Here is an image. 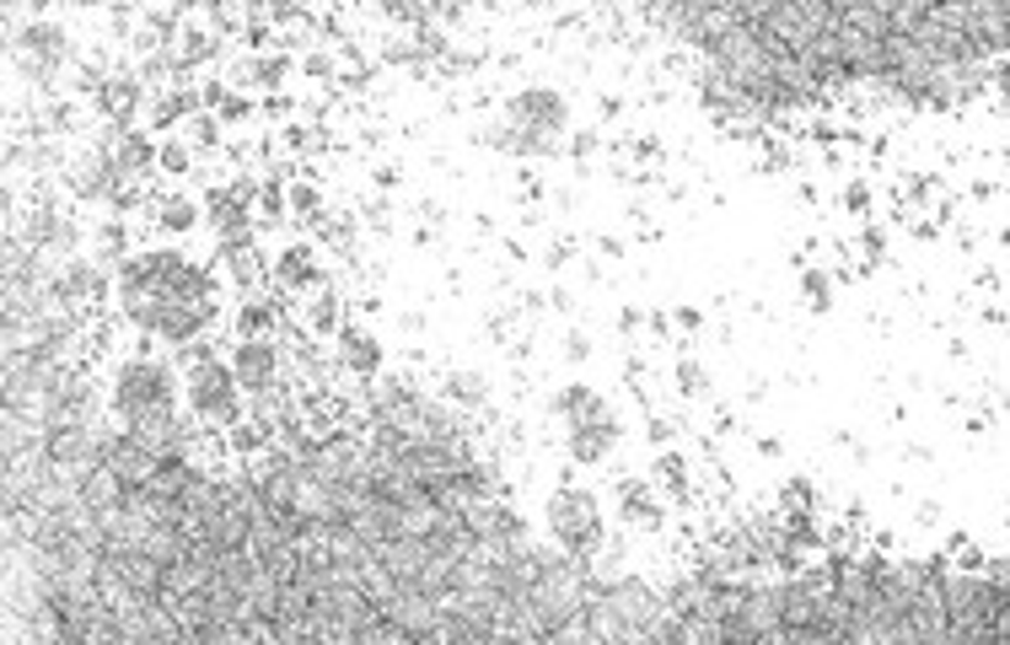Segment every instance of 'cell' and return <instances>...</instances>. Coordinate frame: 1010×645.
I'll list each match as a JSON object with an SVG mask.
<instances>
[{"instance_id":"obj_1","label":"cell","mask_w":1010,"mask_h":645,"mask_svg":"<svg viewBox=\"0 0 1010 645\" xmlns=\"http://www.w3.org/2000/svg\"><path fill=\"white\" fill-rule=\"evenodd\" d=\"M553 533H559L570 549H591V544H597L591 506H586L581 495H559V500H553Z\"/></svg>"},{"instance_id":"obj_2","label":"cell","mask_w":1010,"mask_h":645,"mask_svg":"<svg viewBox=\"0 0 1010 645\" xmlns=\"http://www.w3.org/2000/svg\"><path fill=\"white\" fill-rule=\"evenodd\" d=\"M237 376H242L248 387H270V376H275L270 345H237Z\"/></svg>"},{"instance_id":"obj_3","label":"cell","mask_w":1010,"mask_h":645,"mask_svg":"<svg viewBox=\"0 0 1010 645\" xmlns=\"http://www.w3.org/2000/svg\"><path fill=\"white\" fill-rule=\"evenodd\" d=\"M194 404H199V409H221V404H226V371L221 367L199 371V376H194Z\"/></svg>"}]
</instances>
